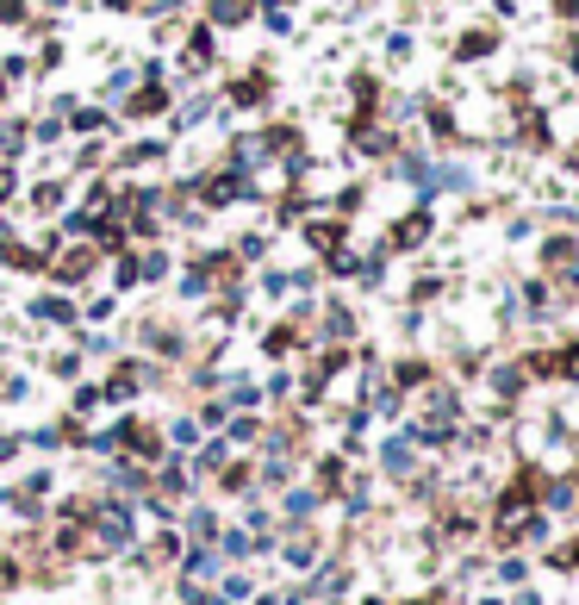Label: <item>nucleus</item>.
Returning <instances> with one entry per match:
<instances>
[{
  "mask_svg": "<svg viewBox=\"0 0 579 605\" xmlns=\"http://www.w3.org/2000/svg\"><path fill=\"white\" fill-rule=\"evenodd\" d=\"M174 101H181V94H174V81H137L132 94H119L112 119H119V125H156V119H169Z\"/></svg>",
  "mask_w": 579,
  "mask_h": 605,
  "instance_id": "f257e3e1",
  "label": "nucleus"
},
{
  "mask_svg": "<svg viewBox=\"0 0 579 605\" xmlns=\"http://www.w3.org/2000/svg\"><path fill=\"white\" fill-rule=\"evenodd\" d=\"M19 200H26L32 218H57V213H68V200H75V175H37V181L19 187Z\"/></svg>",
  "mask_w": 579,
  "mask_h": 605,
  "instance_id": "f03ea898",
  "label": "nucleus"
},
{
  "mask_svg": "<svg viewBox=\"0 0 579 605\" xmlns=\"http://www.w3.org/2000/svg\"><path fill=\"white\" fill-rule=\"evenodd\" d=\"M174 156V138L169 132H156V138H132L112 150V175H137V169H163Z\"/></svg>",
  "mask_w": 579,
  "mask_h": 605,
  "instance_id": "7ed1b4c3",
  "label": "nucleus"
},
{
  "mask_svg": "<svg viewBox=\"0 0 579 605\" xmlns=\"http://www.w3.org/2000/svg\"><path fill=\"white\" fill-rule=\"evenodd\" d=\"M268 101H274V75H268V63H256V69H243V75H225V107L262 112Z\"/></svg>",
  "mask_w": 579,
  "mask_h": 605,
  "instance_id": "20e7f679",
  "label": "nucleus"
},
{
  "mask_svg": "<svg viewBox=\"0 0 579 605\" xmlns=\"http://www.w3.org/2000/svg\"><path fill=\"white\" fill-rule=\"evenodd\" d=\"M26 319H32V324H57V331H75V324H81V306H75L68 287H44V293H32Z\"/></svg>",
  "mask_w": 579,
  "mask_h": 605,
  "instance_id": "39448f33",
  "label": "nucleus"
},
{
  "mask_svg": "<svg viewBox=\"0 0 579 605\" xmlns=\"http://www.w3.org/2000/svg\"><path fill=\"white\" fill-rule=\"evenodd\" d=\"M218 63V32L212 26H181V75H205Z\"/></svg>",
  "mask_w": 579,
  "mask_h": 605,
  "instance_id": "423d86ee",
  "label": "nucleus"
},
{
  "mask_svg": "<svg viewBox=\"0 0 579 605\" xmlns=\"http://www.w3.org/2000/svg\"><path fill=\"white\" fill-rule=\"evenodd\" d=\"M0 269H6V275H44V269H50V256H44V249L37 244H26V238H13V231H6V238H0Z\"/></svg>",
  "mask_w": 579,
  "mask_h": 605,
  "instance_id": "0eeeda50",
  "label": "nucleus"
},
{
  "mask_svg": "<svg viewBox=\"0 0 579 605\" xmlns=\"http://www.w3.org/2000/svg\"><path fill=\"white\" fill-rule=\"evenodd\" d=\"M143 350H150V356L181 362V356H187V331L169 324V319H143Z\"/></svg>",
  "mask_w": 579,
  "mask_h": 605,
  "instance_id": "6e6552de",
  "label": "nucleus"
},
{
  "mask_svg": "<svg viewBox=\"0 0 579 605\" xmlns=\"http://www.w3.org/2000/svg\"><path fill=\"white\" fill-rule=\"evenodd\" d=\"M100 169H112V138H81L75 150H68L63 175H100Z\"/></svg>",
  "mask_w": 579,
  "mask_h": 605,
  "instance_id": "1a4fd4ad",
  "label": "nucleus"
},
{
  "mask_svg": "<svg viewBox=\"0 0 579 605\" xmlns=\"http://www.w3.org/2000/svg\"><path fill=\"white\" fill-rule=\"evenodd\" d=\"M200 19L212 26V32H237V26H249V19H256V0H205Z\"/></svg>",
  "mask_w": 579,
  "mask_h": 605,
  "instance_id": "9d476101",
  "label": "nucleus"
},
{
  "mask_svg": "<svg viewBox=\"0 0 579 605\" xmlns=\"http://www.w3.org/2000/svg\"><path fill=\"white\" fill-rule=\"evenodd\" d=\"M106 287H112V293H137V287H143V262H137V244H125L119 256H106Z\"/></svg>",
  "mask_w": 579,
  "mask_h": 605,
  "instance_id": "9b49d317",
  "label": "nucleus"
},
{
  "mask_svg": "<svg viewBox=\"0 0 579 605\" xmlns=\"http://www.w3.org/2000/svg\"><path fill=\"white\" fill-rule=\"evenodd\" d=\"M32 150V119H19V112H0V156L6 163H19Z\"/></svg>",
  "mask_w": 579,
  "mask_h": 605,
  "instance_id": "f8f14e48",
  "label": "nucleus"
},
{
  "mask_svg": "<svg viewBox=\"0 0 579 605\" xmlns=\"http://www.w3.org/2000/svg\"><path fill=\"white\" fill-rule=\"evenodd\" d=\"M137 262H143V287H163L174 275V249L169 244H143V249H137Z\"/></svg>",
  "mask_w": 579,
  "mask_h": 605,
  "instance_id": "ddd939ff",
  "label": "nucleus"
},
{
  "mask_svg": "<svg viewBox=\"0 0 579 605\" xmlns=\"http://www.w3.org/2000/svg\"><path fill=\"white\" fill-rule=\"evenodd\" d=\"M32 143H37V150H63V143H68V125H63V112H57V107H44L32 119Z\"/></svg>",
  "mask_w": 579,
  "mask_h": 605,
  "instance_id": "4468645a",
  "label": "nucleus"
},
{
  "mask_svg": "<svg viewBox=\"0 0 579 605\" xmlns=\"http://www.w3.org/2000/svg\"><path fill=\"white\" fill-rule=\"evenodd\" d=\"M268 244H274L268 231H243V238H237V249H231V256H237V262H262V256H268Z\"/></svg>",
  "mask_w": 579,
  "mask_h": 605,
  "instance_id": "2eb2a0df",
  "label": "nucleus"
},
{
  "mask_svg": "<svg viewBox=\"0 0 579 605\" xmlns=\"http://www.w3.org/2000/svg\"><path fill=\"white\" fill-rule=\"evenodd\" d=\"M19 187H26L19 163H6V156H0V207H19Z\"/></svg>",
  "mask_w": 579,
  "mask_h": 605,
  "instance_id": "dca6fc26",
  "label": "nucleus"
},
{
  "mask_svg": "<svg viewBox=\"0 0 579 605\" xmlns=\"http://www.w3.org/2000/svg\"><path fill=\"white\" fill-rule=\"evenodd\" d=\"M112 313H119V293H112V287H106V293H94V300L81 306V319H88V324H106Z\"/></svg>",
  "mask_w": 579,
  "mask_h": 605,
  "instance_id": "f3484780",
  "label": "nucleus"
},
{
  "mask_svg": "<svg viewBox=\"0 0 579 605\" xmlns=\"http://www.w3.org/2000/svg\"><path fill=\"white\" fill-rule=\"evenodd\" d=\"M32 19V0H0V32H19Z\"/></svg>",
  "mask_w": 579,
  "mask_h": 605,
  "instance_id": "a211bd4d",
  "label": "nucleus"
},
{
  "mask_svg": "<svg viewBox=\"0 0 579 605\" xmlns=\"http://www.w3.org/2000/svg\"><path fill=\"white\" fill-rule=\"evenodd\" d=\"M50 375H81V356H75V350H57V356H50Z\"/></svg>",
  "mask_w": 579,
  "mask_h": 605,
  "instance_id": "6ab92c4d",
  "label": "nucleus"
},
{
  "mask_svg": "<svg viewBox=\"0 0 579 605\" xmlns=\"http://www.w3.org/2000/svg\"><path fill=\"white\" fill-rule=\"evenodd\" d=\"M6 101H13V81H6V75H0V112H6Z\"/></svg>",
  "mask_w": 579,
  "mask_h": 605,
  "instance_id": "aec40b11",
  "label": "nucleus"
}]
</instances>
